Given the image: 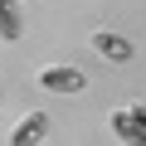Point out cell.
<instances>
[{
	"mask_svg": "<svg viewBox=\"0 0 146 146\" xmlns=\"http://www.w3.org/2000/svg\"><path fill=\"white\" fill-rule=\"evenodd\" d=\"M112 131H117L122 141H131V146H146V112H136V107L112 112Z\"/></svg>",
	"mask_w": 146,
	"mask_h": 146,
	"instance_id": "cell-1",
	"label": "cell"
},
{
	"mask_svg": "<svg viewBox=\"0 0 146 146\" xmlns=\"http://www.w3.org/2000/svg\"><path fill=\"white\" fill-rule=\"evenodd\" d=\"M44 131H49V112H29V117L10 131V141H15V146H34V141H44Z\"/></svg>",
	"mask_w": 146,
	"mask_h": 146,
	"instance_id": "cell-4",
	"label": "cell"
},
{
	"mask_svg": "<svg viewBox=\"0 0 146 146\" xmlns=\"http://www.w3.org/2000/svg\"><path fill=\"white\" fill-rule=\"evenodd\" d=\"M88 44H93V54H102V58H112V63H127V58H131V44H127L122 34H107V29H98Z\"/></svg>",
	"mask_w": 146,
	"mask_h": 146,
	"instance_id": "cell-3",
	"label": "cell"
},
{
	"mask_svg": "<svg viewBox=\"0 0 146 146\" xmlns=\"http://www.w3.org/2000/svg\"><path fill=\"white\" fill-rule=\"evenodd\" d=\"M0 102H5V98H0Z\"/></svg>",
	"mask_w": 146,
	"mask_h": 146,
	"instance_id": "cell-6",
	"label": "cell"
},
{
	"mask_svg": "<svg viewBox=\"0 0 146 146\" xmlns=\"http://www.w3.org/2000/svg\"><path fill=\"white\" fill-rule=\"evenodd\" d=\"M39 88H44V93H83L88 78H83L78 68H44V73H39Z\"/></svg>",
	"mask_w": 146,
	"mask_h": 146,
	"instance_id": "cell-2",
	"label": "cell"
},
{
	"mask_svg": "<svg viewBox=\"0 0 146 146\" xmlns=\"http://www.w3.org/2000/svg\"><path fill=\"white\" fill-rule=\"evenodd\" d=\"M0 34H5V39H20L25 34V20H20V5H15V0H0Z\"/></svg>",
	"mask_w": 146,
	"mask_h": 146,
	"instance_id": "cell-5",
	"label": "cell"
}]
</instances>
